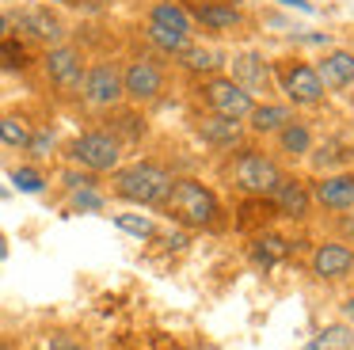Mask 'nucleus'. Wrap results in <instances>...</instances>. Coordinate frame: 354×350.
<instances>
[{
    "label": "nucleus",
    "instance_id": "28",
    "mask_svg": "<svg viewBox=\"0 0 354 350\" xmlns=\"http://www.w3.org/2000/svg\"><path fill=\"white\" fill-rule=\"evenodd\" d=\"M107 205V194L100 187H77L69 190V210L73 213H100Z\"/></svg>",
    "mask_w": 354,
    "mask_h": 350
},
{
    "label": "nucleus",
    "instance_id": "4",
    "mask_svg": "<svg viewBox=\"0 0 354 350\" xmlns=\"http://www.w3.org/2000/svg\"><path fill=\"white\" fill-rule=\"evenodd\" d=\"M122 95L130 107H153L168 95V65L156 53H130L122 61Z\"/></svg>",
    "mask_w": 354,
    "mask_h": 350
},
{
    "label": "nucleus",
    "instance_id": "15",
    "mask_svg": "<svg viewBox=\"0 0 354 350\" xmlns=\"http://www.w3.org/2000/svg\"><path fill=\"white\" fill-rule=\"evenodd\" d=\"M316 76H320L324 91H346L354 88V50L351 46H335L316 61Z\"/></svg>",
    "mask_w": 354,
    "mask_h": 350
},
{
    "label": "nucleus",
    "instance_id": "32",
    "mask_svg": "<svg viewBox=\"0 0 354 350\" xmlns=\"http://www.w3.org/2000/svg\"><path fill=\"white\" fill-rule=\"evenodd\" d=\"M62 183H65V190H77V187H100V175L84 172V167H65V172H62Z\"/></svg>",
    "mask_w": 354,
    "mask_h": 350
},
{
    "label": "nucleus",
    "instance_id": "25",
    "mask_svg": "<svg viewBox=\"0 0 354 350\" xmlns=\"http://www.w3.org/2000/svg\"><path fill=\"white\" fill-rule=\"evenodd\" d=\"M141 35H145V42L153 46L156 57H171V61H176L179 53L194 42V38H179V35H171V30H164V27H153V23H145V27H141Z\"/></svg>",
    "mask_w": 354,
    "mask_h": 350
},
{
    "label": "nucleus",
    "instance_id": "37",
    "mask_svg": "<svg viewBox=\"0 0 354 350\" xmlns=\"http://www.w3.org/2000/svg\"><path fill=\"white\" fill-rule=\"evenodd\" d=\"M343 316L354 324V297H346V301H343Z\"/></svg>",
    "mask_w": 354,
    "mask_h": 350
},
{
    "label": "nucleus",
    "instance_id": "1",
    "mask_svg": "<svg viewBox=\"0 0 354 350\" xmlns=\"http://www.w3.org/2000/svg\"><path fill=\"white\" fill-rule=\"evenodd\" d=\"M111 175H115L111 179L115 198H122L130 205H160L168 198L171 183H176L171 167L160 164V160H133V164L115 167Z\"/></svg>",
    "mask_w": 354,
    "mask_h": 350
},
{
    "label": "nucleus",
    "instance_id": "29",
    "mask_svg": "<svg viewBox=\"0 0 354 350\" xmlns=\"http://www.w3.org/2000/svg\"><path fill=\"white\" fill-rule=\"evenodd\" d=\"M12 183H16V190H24V194H42V190H46V175L35 164L16 167V172H12Z\"/></svg>",
    "mask_w": 354,
    "mask_h": 350
},
{
    "label": "nucleus",
    "instance_id": "5",
    "mask_svg": "<svg viewBox=\"0 0 354 350\" xmlns=\"http://www.w3.org/2000/svg\"><path fill=\"white\" fill-rule=\"evenodd\" d=\"M270 68H274V91H282V103H290L293 111H308V107H320L328 99L313 61L278 57L270 61Z\"/></svg>",
    "mask_w": 354,
    "mask_h": 350
},
{
    "label": "nucleus",
    "instance_id": "12",
    "mask_svg": "<svg viewBox=\"0 0 354 350\" xmlns=\"http://www.w3.org/2000/svg\"><path fill=\"white\" fill-rule=\"evenodd\" d=\"M229 65H232V80H236L248 95L267 99L270 91H274V68H270V61L263 57V53L244 50V53H236V57H229Z\"/></svg>",
    "mask_w": 354,
    "mask_h": 350
},
{
    "label": "nucleus",
    "instance_id": "34",
    "mask_svg": "<svg viewBox=\"0 0 354 350\" xmlns=\"http://www.w3.org/2000/svg\"><path fill=\"white\" fill-rule=\"evenodd\" d=\"M46 350H84V347H80V339H77V335L54 331V335L46 339Z\"/></svg>",
    "mask_w": 354,
    "mask_h": 350
},
{
    "label": "nucleus",
    "instance_id": "10",
    "mask_svg": "<svg viewBox=\"0 0 354 350\" xmlns=\"http://www.w3.org/2000/svg\"><path fill=\"white\" fill-rule=\"evenodd\" d=\"M194 95H198L202 111L225 114V118H236V122H244L248 114H252V107H255V95H248V91L225 73H214V76L194 80Z\"/></svg>",
    "mask_w": 354,
    "mask_h": 350
},
{
    "label": "nucleus",
    "instance_id": "9",
    "mask_svg": "<svg viewBox=\"0 0 354 350\" xmlns=\"http://www.w3.org/2000/svg\"><path fill=\"white\" fill-rule=\"evenodd\" d=\"M39 68H42L46 84L57 91V95H77L80 80H84V68H88V53L80 50L77 42H69V38H65V42L42 50Z\"/></svg>",
    "mask_w": 354,
    "mask_h": 350
},
{
    "label": "nucleus",
    "instance_id": "26",
    "mask_svg": "<svg viewBox=\"0 0 354 350\" xmlns=\"http://www.w3.org/2000/svg\"><path fill=\"white\" fill-rule=\"evenodd\" d=\"M255 263L259 266H274V263H282L286 255H290V240H282V236H270V232H263L259 240H255Z\"/></svg>",
    "mask_w": 354,
    "mask_h": 350
},
{
    "label": "nucleus",
    "instance_id": "11",
    "mask_svg": "<svg viewBox=\"0 0 354 350\" xmlns=\"http://www.w3.org/2000/svg\"><path fill=\"white\" fill-rule=\"evenodd\" d=\"M187 12H191L194 30L214 35V38L240 35L244 23H248V15H244V8H240V4H187Z\"/></svg>",
    "mask_w": 354,
    "mask_h": 350
},
{
    "label": "nucleus",
    "instance_id": "3",
    "mask_svg": "<svg viewBox=\"0 0 354 350\" xmlns=\"http://www.w3.org/2000/svg\"><path fill=\"white\" fill-rule=\"evenodd\" d=\"M65 156H69L73 167H84V172H92V175H111L115 167H122L126 145L118 141L107 126H92V129H80V133L65 145Z\"/></svg>",
    "mask_w": 354,
    "mask_h": 350
},
{
    "label": "nucleus",
    "instance_id": "27",
    "mask_svg": "<svg viewBox=\"0 0 354 350\" xmlns=\"http://www.w3.org/2000/svg\"><path fill=\"white\" fill-rule=\"evenodd\" d=\"M305 350H354V335H351V327L331 324V327H324Z\"/></svg>",
    "mask_w": 354,
    "mask_h": 350
},
{
    "label": "nucleus",
    "instance_id": "33",
    "mask_svg": "<svg viewBox=\"0 0 354 350\" xmlns=\"http://www.w3.org/2000/svg\"><path fill=\"white\" fill-rule=\"evenodd\" d=\"M118 0H73V12H84V15H100V12H111Z\"/></svg>",
    "mask_w": 354,
    "mask_h": 350
},
{
    "label": "nucleus",
    "instance_id": "36",
    "mask_svg": "<svg viewBox=\"0 0 354 350\" xmlns=\"http://www.w3.org/2000/svg\"><path fill=\"white\" fill-rule=\"evenodd\" d=\"M8 35H12V12L0 8V38H8Z\"/></svg>",
    "mask_w": 354,
    "mask_h": 350
},
{
    "label": "nucleus",
    "instance_id": "18",
    "mask_svg": "<svg viewBox=\"0 0 354 350\" xmlns=\"http://www.w3.org/2000/svg\"><path fill=\"white\" fill-rule=\"evenodd\" d=\"M290 118H297V111H293L290 103H274V99H263L259 103V99H255L252 114L244 118V129L255 133V137H274Z\"/></svg>",
    "mask_w": 354,
    "mask_h": 350
},
{
    "label": "nucleus",
    "instance_id": "6",
    "mask_svg": "<svg viewBox=\"0 0 354 350\" xmlns=\"http://www.w3.org/2000/svg\"><path fill=\"white\" fill-rule=\"evenodd\" d=\"M12 35L24 38L27 46L50 50V46L69 38V19L54 4H16V12H12Z\"/></svg>",
    "mask_w": 354,
    "mask_h": 350
},
{
    "label": "nucleus",
    "instance_id": "14",
    "mask_svg": "<svg viewBox=\"0 0 354 350\" xmlns=\"http://www.w3.org/2000/svg\"><path fill=\"white\" fill-rule=\"evenodd\" d=\"M308 194H313V202H320L324 210L331 213H346L354 210V172H328L320 175V179L308 187Z\"/></svg>",
    "mask_w": 354,
    "mask_h": 350
},
{
    "label": "nucleus",
    "instance_id": "13",
    "mask_svg": "<svg viewBox=\"0 0 354 350\" xmlns=\"http://www.w3.org/2000/svg\"><path fill=\"white\" fill-rule=\"evenodd\" d=\"M191 129L209 145V149H240L244 145V122L236 118H225V114H214V111H198L191 118Z\"/></svg>",
    "mask_w": 354,
    "mask_h": 350
},
{
    "label": "nucleus",
    "instance_id": "30",
    "mask_svg": "<svg viewBox=\"0 0 354 350\" xmlns=\"http://www.w3.org/2000/svg\"><path fill=\"white\" fill-rule=\"evenodd\" d=\"M115 225L122 228V232L138 236V240H153L156 236V225L149 217H141V213H115Z\"/></svg>",
    "mask_w": 354,
    "mask_h": 350
},
{
    "label": "nucleus",
    "instance_id": "7",
    "mask_svg": "<svg viewBox=\"0 0 354 350\" xmlns=\"http://www.w3.org/2000/svg\"><path fill=\"white\" fill-rule=\"evenodd\" d=\"M77 99L95 114H107V111H115V107H122L126 103V95H122V61L118 57L88 61Z\"/></svg>",
    "mask_w": 354,
    "mask_h": 350
},
{
    "label": "nucleus",
    "instance_id": "35",
    "mask_svg": "<svg viewBox=\"0 0 354 350\" xmlns=\"http://www.w3.org/2000/svg\"><path fill=\"white\" fill-rule=\"evenodd\" d=\"M278 4H282V8H297V12H305V15H313V12H316V8L308 4V0H278Z\"/></svg>",
    "mask_w": 354,
    "mask_h": 350
},
{
    "label": "nucleus",
    "instance_id": "2",
    "mask_svg": "<svg viewBox=\"0 0 354 350\" xmlns=\"http://www.w3.org/2000/svg\"><path fill=\"white\" fill-rule=\"evenodd\" d=\"M160 205H164V213L183 228H209L217 221V213H221L217 194L202 179H191V175L171 183L168 198H164Z\"/></svg>",
    "mask_w": 354,
    "mask_h": 350
},
{
    "label": "nucleus",
    "instance_id": "43",
    "mask_svg": "<svg viewBox=\"0 0 354 350\" xmlns=\"http://www.w3.org/2000/svg\"><path fill=\"white\" fill-rule=\"evenodd\" d=\"M351 50H354V46H351Z\"/></svg>",
    "mask_w": 354,
    "mask_h": 350
},
{
    "label": "nucleus",
    "instance_id": "22",
    "mask_svg": "<svg viewBox=\"0 0 354 350\" xmlns=\"http://www.w3.org/2000/svg\"><path fill=\"white\" fill-rule=\"evenodd\" d=\"M107 129L118 137L122 145H133V141H141V137L149 133V126H145V114H141V107H115V111H107Z\"/></svg>",
    "mask_w": 354,
    "mask_h": 350
},
{
    "label": "nucleus",
    "instance_id": "24",
    "mask_svg": "<svg viewBox=\"0 0 354 350\" xmlns=\"http://www.w3.org/2000/svg\"><path fill=\"white\" fill-rule=\"evenodd\" d=\"M31 65H35V53L24 38H16V35L0 38V68L4 73H27Z\"/></svg>",
    "mask_w": 354,
    "mask_h": 350
},
{
    "label": "nucleus",
    "instance_id": "23",
    "mask_svg": "<svg viewBox=\"0 0 354 350\" xmlns=\"http://www.w3.org/2000/svg\"><path fill=\"white\" fill-rule=\"evenodd\" d=\"M31 133H35V122L27 118V114H0V145L12 152H27V145H31Z\"/></svg>",
    "mask_w": 354,
    "mask_h": 350
},
{
    "label": "nucleus",
    "instance_id": "21",
    "mask_svg": "<svg viewBox=\"0 0 354 350\" xmlns=\"http://www.w3.org/2000/svg\"><path fill=\"white\" fill-rule=\"evenodd\" d=\"M313 145H316V137H313V126H308L305 118H290L274 133V149L282 152V156H290V160L308 156V152H313Z\"/></svg>",
    "mask_w": 354,
    "mask_h": 350
},
{
    "label": "nucleus",
    "instance_id": "38",
    "mask_svg": "<svg viewBox=\"0 0 354 350\" xmlns=\"http://www.w3.org/2000/svg\"><path fill=\"white\" fill-rule=\"evenodd\" d=\"M183 4H240V0H183Z\"/></svg>",
    "mask_w": 354,
    "mask_h": 350
},
{
    "label": "nucleus",
    "instance_id": "42",
    "mask_svg": "<svg viewBox=\"0 0 354 350\" xmlns=\"http://www.w3.org/2000/svg\"><path fill=\"white\" fill-rule=\"evenodd\" d=\"M0 4H24V0H0Z\"/></svg>",
    "mask_w": 354,
    "mask_h": 350
},
{
    "label": "nucleus",
    "instance_id": "19",
    "mask_svg": "<svg viewBox=\"0 0 354 350\" xmlns=\"http://www.w3.org/2000/svg\"><path fill=\"white\" fill-rule=\"evenodd\" d=\"M145 23L164 27V30H171V35H179V38H194V35H198L183 0H153L149 12H145Z\"/></svg>",
    "mask_w": 354,
    "mask_h": 350
},
{
    "label": "nucleus",
    "instance_id": "39",
    "mask_svg": "<svg viewBox=\"0 0 354 350\" xmlns=\"http://www.w3.org/2000/svg\"><path fill=\"white\" fill-rule=\"evenodd\" d=\"M4 259H8V236L0 232V263H4Z\"/></svg>",
    "mask_w": 354,
    "mask_h": 350
},
{
    "label": "nucleus",
    "instance_id": "8",
    "mask_svg": "<svg viewBox=\"0 0 354 350\" xmlns=\"http://www.w3.org/2000/svg\"><path fill=\"white\" fill-rule=\"evenodd\" d=\"M286 179V172L278 167V160L263 149H236L232 160V183L252 198H270L278 190V183Z\"/></svg>",
    "mask_w": 354,
    "mask_h": 350
},
{
    "label": "nucleus",
    "instance_id": "40",
    "mask_svg": "<svg viewBox=\"0 0 354 350\" xmlns=\"http://www.w3.org/2000/svg\"><path fill=\"white\" fill-rule=\"evenodd\" d=\"M42 4H54V8H73V0H42Z\"/></svg>",
    "mask_w": 354,
    "mask_h": 350
},
{
    "label": "nucleus",
    "instance_id": "17",
    "mask_svg": "<svg viewBox=\"0 0 354 350\" xmlns=\"http://www.w3.org/2000/svg\"><path fill=\"white\" fill-rule=\"evenodd\" d=\"M176 65L183 68L187 76H194V80H202V76H214L221 73L225 65H229V53L221 50V46H202V42H191L183 53L176 57Z\"/></svg>",
    "mask_w": 354,
    "mask_h": 350
},
{
    "label": "nucleus",
    "instance_id": "41",
    "mask_svg": "<svg viewBox=\"0 0 354 350\" xmlns=\"http://www.w3.org/2000/svg\"><path fill=\"white\" fill-rule=\"evenodd\" d=\"M0 350H16V347H12V342H4V339H0Z\"/></svg>",
    "mask_w": 354,
    "mask_h": 350
},
{
    "label": "nucleus",
    "instance_id": "20",
    "mask_svg": "<svg viewBox=\"0 0 354 350\" xmlns=\"http://www.w3.org/2000/svg\"><path fill=\"white\" fill-rule=\"evenodd\" d=\"M270 205H274V213H282V217H290V221H305L308 210H313V194H308V187L301 179L286 175V179L278 183V190L270 194Z\"/></svg>",
    "mask_w": 354,
    "mask_h": 350
},
{
    "label": "nucleus",
    "instance_id": "16",
    "mask_svg": "<svg viewBox=\"0 0 354 350\" xmlns=\"http://www.w3.org/2000/svg\"><path fill=\"white\" fill-rule=\"evenodd\" d=\"M308 266H313L316 278L339 282V278H346V274H354V248H346V243H339V240H328L313 251Z\"/></svg>",
    "mask_w": 354,
    "mask_h": 350
},
{
    "label": "nucleus",
    "instance_id": "31",
    "mask_svg": "<svg viewBox=\"0 0 354 350\" xmlns=\"http://www.w3.org/2000/svg\"><path fill=\"white\" fill-rule=\"evenodd\" d=\"M54 149H57V133H54V126H35L27 152H31L35 160H46V156H54Z\"/></svg>",
    "mask_w": 354,
    "mask_h": 350
}]
</instances>
